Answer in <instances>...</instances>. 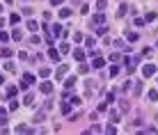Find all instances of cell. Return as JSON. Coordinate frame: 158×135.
Listing matches in <instances>:
<instances>
[{"label": "cell", "mask_w": 158, "mask_h": 135, "mask_svg": "<svg viewBox=\"0 0 158 135\" xmlns=\"http://www.w3.org/2000/svg\"><path fill=\"white\" fill-rule=\"evenodd\" d=\"M35 83H37L35 73H23V80H21V89H28L30 85H35Z\"/></svg>", "instance_id": "6da1fadb"}, {"label": "cell", "mask_w": 158, "mask_h": 135, "mask_svg": "<svg viewBox=\"0 0 158 135\" xmlns=\"http://www.w3.org/2000/svg\"><path fill=\"white\" fill-rule=\"evenodd\" d=\"M154 73H156V64H144V67H142V76L144 78H149V76H154Z\"/></svg>", "instance_id": "7a4b0ae2"}, {"label": "cell", "mask_w": 158, "mask_h": 135, "mask_svg": "<svg viewBox=\"0 0 158 135\" xmlns=\"http://www.w3.org/2000/svg\"><path fill=\"white\" fill-rule=\"evenodd\" d=\"M92 67H94V69H103V67H105V60L101 57V55H96V57H94V62H92Z\"/></svg>", "instance_id": "3957f363"}, {"label": "cell", "mask_w": 158, "mask_h": 135, "mask_svg": "<svg viewBox=\"0 0 158 135\" xmlns=\"http://www.w3.org/2000/svg\"><path fill=\"white\" fill-rule=\"evenodd\" d=\"M39 89H41V94H53V85L46 80V83H41V87H39Z\"/></svg>", "instance_id": "277c9868"}, {"label": "cell", "mask_w": 158, "mask_h": 135, "mask_svg": "<svg viewBox=\"0 0 158 135\" xmlns=\"http://www.w3.org/2000/svg\"><path fill=\"white\" fill-rule=\"evenodd\" d=\"M62 34H64V28H62L60 23H55V25H53V37H62Z\"/></svg>", "instance_id": "5b68a950"}, {"label": "cell", "mask_w": 158, "mask_h": 135, "mask_svg": "<svg viewBox=\"0 0 158 135\" xmlns=\"http://www.w3.org/2000/svg\"><path fill=\"white\" fill-rule=\"evenodd\" d=\"M124 62H126V69H128V73H133V71H135V60H133V57H126Z\"/></svg>", "instance_id": "8992f818"}, {"label": "cell", "mask_w": 158, "mask_h": 135, "mask_svg": "<svg viewBox=\"0 0 158 135\" xmlns=\"http://www.w3.org/2000/svg\"><path fill=\"white\" fill-rule=\"evenodd\" d=\"M14 131H16V133H30V131H32V128L28 126V124H18V126L14 128Z\"/></svg>", "instance_id": "52a82bcc"}, {"label": "cell", "mask_w": 158, "mask_h": 135, "mask_svg": "<svg viewBox=\"0 0 158 135\" xmlns=\"http://www.w3.org/2000/svg\"><path fill=\"white\" fill-rule=\"evenodd\" d=\"M73 85H76V76H69L64 80V87H67V89H73Z\"/></svg>", "instance_id": "ba28073f"}, {"label": "cell", "mask_w": 158, "mask_h": 135, "mask_svg": "<svg viewBox=\"0 0 158 135\" xmlns=\"http://www.w3.org/2000/svg\"><path fill=\"white\" fill-rule=\"evenodd\" d=\"M73 57L78 60V62H83V60H85V51H83V48H76V51H73Z\"/></svg>", "instance_id": "9c48e42d"}, {"label": "cell", "mask_w": 158, "mask_h": 135, "mask_svg": "<svg viewBox=\"0 0 158 135\" xmlns=\"http://www.w3.org/2000/svg\"><path fill=\"white\" fill-rule=\"evenodd\" d=\"M48 57H51V60H55V62H57V60H60V51H55V48H53V46H51V48H48Z\"/></svg>", "instance_id": "30bf717a"}, {"label": "cell", "mask_w": 158, "mask_h": 135, "mask_svg": "<svg viewBox=\"0 0 158 135\" xmlns=\"http://www.w3.org/2000/svg\"><path fill=\"white\" fill-rule=\"evenodd\" d=\"M44 119H46V110H41V112H37V115H35V124H41Z\"/></svg>", "instance_id": "8fae6325"}, {"label": "cell", "mask_w": 158, "mask_h": 135, "mask_svg": "<svg viewBox=\"0 0 158 135\" xmlns=\"http://www.w3.org/2000/svg\"><path fill=\"white\" fill-rule=\"evenodd\" d=\"M16 87H14V85H12V87H7V99H16Z\"/></svg>", "instance_id": "7c38bea8"}, {"label": "cell", "mask_w": 158, "mask_h": 135, "mask_svg": "<svg viewBox=\"0 0 158 135\" xmlns=\"http://www.w3.org/2000/svg\"><path fill=\"white\" fill-rule=\"evenodd\" d=\"M25 105H30V108H32V105H35V94H25Z\"/></svg>", "instance_id": "4fadbf2b"}, {"label": "cell", "mask_w": 158, "mask_h": 135, "mask_svg": "<svg viewBox=\"0 0 158 135\" xmlns=\"http://www.w3.org/2000/svg\"><path fill=\"white\" fill-rule=\"evenodd\" d=\"M5 124H7V110L0 108V126H5Z\"/></svg>", "instance_id": "5bb4252c"}, {"label": "cell", "mask_w": 158, "mask_h": 135, "mask_svg": "<svg viewBox=\"0 0 158 135\" xmlns=\"http://www.w3.org/2000/svg\"><path fill=\"white\" fill-rule=\"evenodd\" d=\"M12 48H0V57H12Z\"/></svg>", "instance_id": "9a60e30c"}, {"label": "cell", "mask_w": 158, "mask_h": 135, "mask_svg": "<svg viewBox=\"0 0 158 135\" xmlns=\"http://www.w3.org/2000/svg\"><path fill=\"white\" fill-rule=\"evenodd\" d=\"M92 23H105V14H96L92 18Z\"/></svg>", "instance_id": "2e32d148"}, {"label": "cell", "mask_w": 158, "mask_h": 135, "mask_svg": "<svg viewBox=\"0 0 158 135\" xmlns=\"http://www.w3.org/2000/svg\"><path fill=\"white\" fill-rule=\"evenodd\" d=\"M9 21H12V25L21 23V14H12V16H9Z\"/></svg>", "instance_id": "e0dca14e"}, {"label": "cell", "mask_w": 158, "mask_h": 135, "mask_svg": "<svg viewBox=\"0 0 158 135\" xmlns=\"http://www.w3.org/2000/svg\"><path fill=\"white\" fill-rule=\"evenodd\" d=\"M39 76H41V78H48V76H51V69H48V67H41Z\"/></svg>", "instance_id": "ac0fdd59"}, {"label": "cell", "mask_w": 158, "mask_h": 135, "mask_svg": "<svg viewBox=\"0 0 158 135\" xmlns=\"http://www.w3.org/2000/svg\"><path fill=\"white\" fill-rule=\"evenodd\" d=\"M60 16H62V18H69V16H71V9H69V7L60 9Z\"/></svg>", "instance_id": "d6986e66"}, {"label": "cell", "mask_w": 158, "mask_h": 135, "mask_svg": "<svg viewBox=\"0 0 158 135\" xmlns=\"http://www.w3.org/2000/svg\"><path fill=\"white\" fill-rule=\"evenodd\" d=\"M138 37H140L138 32H128V34H126V39H128V41H138Z\"/></svg>", "instance_id": "ffe728a7"}, {"label": "cell", "mask_w": 158, "mask_h": 135, "mask_svg": "<svg viewBox=\"0 0 158 135\" xmlns=\"http://www.w3.org/2000/svg\"><path fill=\"white\" fill-rule=\"evenodd\" d=\"M71 112V103H62V115H69Z\"/></svg>", "instance_id": "44dd1931"}, {"label": "cell", "mask_w": 158, "mask_h": 135, "mask_svg": "<svg viewBox=\"0 0 158 135\" xmlns=\"http://www.w3.org/2000/svg\"><path fill=\"white\" fill-rule=\"evenodd\" d=\"M128 12V5H119V12H117V16H124Z\"/></svg>", "instance_id": "7402d4cb"}, {"label": "cell", "mask_w": 158, "mask_h": 135, "mask_svg": "<svg viewBox=\"0 0 158 135\" xmlns=\"http://www.w3.org/2000/svg\"><path fill=\"white\" fill-rule=\"evenodd\" d=\"M117 73H119V64H117V62H115L112 67H110V76H117Z\"/></svg>", "instance_id": "603a6c76"}, {"label": "cell", "mask_w": 158, "mask_h": 135, "mask_svg": "<svg viewBox=\"0 0 158 135\" xmlns=\"http://www.w3.org/2000/svg\"><path fill=\"white\" fill-rule=\"evenodd\" d=\"M67 76V67H64V64H62L60 69H57V78H64Z\"/></svg>", "instance_id": "cb8c5ba5"}, {"label": "cell", "mask_w": 158, "mask_h": 135, "mask_svg": "<svg viewBox=\"0 0 158 135\" xmlns=\"http://www.w3.org/2000/svg\"><path fill=\"white\" fill-rule=\"evenodd\" d=\"M37 28H39V25H37V21H28V30H32V32H35Z\"/></svg>", "instance_id": "d4e9b609"}, {"label": "cell", "mask_w": 158, "mask_h": 135, "mask_svg": "<svg viewBox=\"0 0 158 135\" xmlns=\"http://www.w3.org/2000/svg\"><path fill=\"white\" fill-rule=\"evenodd\" d=\"M110 121L117 124V121H119V112H110Z\"/></svg>", "instance_id": "484cf974"}, {"label": "cell", "mask_w": 158, "mask_h": 135, "mask_svg": "<svg viewBox=\"0 0 158 135\" xmlns=\"http://www.w3.org/2000/svg\"><path fill=\"white\" fill-rule=\"evenodd\" d=\"M149 101H158V92H156V89H151V92H149Z\"/></svg>", "instance_id": "4316f807"}, {"label": "cell", "mask_w": 158, "mask_h": 135, "mask_svg": "<svg viewBox=\"0 0 158 135\" xmlns=\"http://www.w3.org/2000/svg\"><path fill=\"white\" fill-rule=\"evenodd\" d=\"M12 37H14V41H18L23 34H21V30H14V32H12Z\"/></svg>", "instance_id": "83f0119b"}, {"label": "cell", "mask_w": 158, "mask_h": 135, "mask_svg": "<svg viewBox=\"0 0 158 135\" xmlns=\"http://www.w3.org/2000/svg\"><path fill=\"white\" fill-rule=\"evenodd\" d=\"M60 53H69V44H67V41L60 44Z\"/></svg>", "instance_id": "f1b7e54d"}, {"label": "cell", "mask_w": 158, "mask_h": 135, "mask_svg": "<svg viewBox=\"0 0 158 135\" xmlns=\"http://www.w3.org/2000/svg\"><path fill=\"white\" fill-rule=\"evenodd\" d=\"M89 133H101V126H99V124H94V126H89Z\"/></svg>", "instance_id": "f546056e"}, {"label": "cell", "mask_w": 158, "mask_h": 135, "mask_svg": "<svg viewBox=\"0 0 158 135\" xmlns=\"http://www.w3.org/2000/svg\"><path fill=\"white\" fill-rule=\"evenodd\" d=\"M87 71H89L87 64H80V67H78V73H87Z\"/></svg>", "instance_id": "4dcf8cb0"}, {"label": "cell", "mask_w": 158, "mask_h": 135, "mask_svg": "<svg viewBox=\"0 0 158 135\" xmlns=\"http://www.w3.org/2000/svg\"><path fill=\"white\" fill-rule=\"evenodd\" d=\"M18 108V103H16V99H12V103H9V110H12V112H14V110Z\"/></svg>", "instance_id": "1f68e13d"}, {"label": "cell", "mask_w": 158, "mask_h": 135, "mask_svg": "<svg viewBox=\"0 0 158 135\" xmlns=\"http://www.w3.org/2000/svg\"><path fill=\"white\" fill-rule=\"evenodd\" d=\"M69 103H71V105H80V99H78V96H71Z\"/></svg>", "instance_id": "d6a6232c"}, {"label": "cell", "mask_w": 158, "mask_h": 135, "mask_svg": "<svg viewBox=\"0 0 158 135\" xmlns=\"http://www.w3.org/2000/svg\"><path fill=\"white\" fill-rule=\"evenodd\" d=\"M105 110H108V103H105V101L99 103V112H105Z\"/></svg>", "instance_id": "836d02e7"}, {"label": "cell", "mask_w": 158, "mask_h": 135, "mask_svg": "<svg viewBox=\"0 0 158 135\" xmlns=\"http://www.w3.org/2000/svg\"><path fill=\"white\" fill-rule=\"evenodd\" d=\"M133 94H135V96H140V94H142V83H138V87H135V92H133Z\"/></svg>", "instance_id": "e575fe53"}, {"label": "cell", "mask_w": 158, "mask_h": 135, "mask_svg": "<svg viewBox=\"0 0 158 135\" xmlns=\"http://www.w3.org/2000/svg\"><path fill=\"white\" fill-rule=\"evenodd\" d=\"M105 32H108V28H105V25H101V28H96V34H105Z\"/></svg>", "instance_id": "d590c367"}, {"label": "cell", "mask_w": 158, "mask_h": 135, "mask_svg": "<svg viewBox=\"0 0 158 135\" xmlns=\"http://www.w3.org/2000/svg\"><path fill=\"white\" fill-rule=\"evenodd\" d=\"M115 101V94H105V103H112Z\"/></svg>", "instance_id": "8d00e7d4"}, {"label": "cell", "mask_w": 158, "mask_h": 135, "mask_svg": "<svg viewBox=\"0 0 158 135\" xmlns=\"http://www.w3.org/2000/svg\"><path fill=\"white\" fill-rule=\"evenodd\" d=\"M7 39H9V34H7V32H0V41L5 44V41H7Z\"/></svg>", "instance_id": "74e56055"}, {"label": "cell", "mask_w": 158, "mask_h": 135, "mask_svg": "<svg viewBox=\"0 0 158 135\" xmlns=\"http://www.w3.org/2000/svg\"><path fill=\"white\" fill-rule=\"evenodd\" d=\"M154 18H156V12H149V14H147V18H144V21H154Z\"/></svg>", "instance_id": "f35d334b"}, {"label": "cell", "mask_w": 158, "mask_h": 135, "mask_svg": "<svg viewBox=\"0 0 158 135\" xmlns=\"http://www.w3.org/2000/svg\"><path fill=\"white\" fill-rule=\"evenodd\" d=\"M73 39L76 41H83V32H73Z\"/></svg>", "instance_id": "ab89813d"}, {"label": "cell", "mask_w": 158, "mask_h": 135, "mask_svg": "<svg viewBox=\"0 0 158 135\" xmlns=\"http://www.w3.org/2000/svg\"><path fill=\"white\" fill-rule=\"evenodd\" d=\"M110 62H119V53H112L110 55Z\"/></svg>", "instance_id": "60d3db41"}, {"label": "cell", "mask_w": 158, "mask_h": 135, "mask_svg": "<svg viewBox=\"0 0 158 135\" xmlns=\"http://www.w3.org/2000/svg\"><path fill=\"white\" fill-rule=\"evenodd\" d=\"M96 7H99V9H105V0H99V2H96Z\"/></svg>", "instance_id": "b9f144b4"}, {"label": "cell", "mask_w": 158, "mask_h": 135, "mask_svg": "<svg viewBox=\"0 0 158 135\" xmlns=\"http://www.w3.org/2000/svg\"><path fill=\"white\" fill-rule=\"evenodd\" d=\"M62 2H64V0H51V5H53V7H57V5H62Z\"/></svg>", "instance_id": "7bdbcfd3"}, {"label": "cell", "mask_w": 158, "mask_h": 135, "mask_svg": "<svg viewBox=\"0 0 158 135\" xmlns=\"http://www.w3.org/2000/svg\"><path fill=\"white\" fill-rule=\"evenodd\" d=\"M5 2H7V5H12V2H14V0H5Z\"/></svg>", "instance_id": "ee69618b"}, {"label": "cell", "mask_w": 158, "mask_h": 135, "mask_svg": "<svg viewBox=\"0 0 158 135\" xmlns=\"http://www.w3.org/2000/svg\"><path fill=\"white\" fill-rule=\"evenodd\" d=\"M2 83H5V78H2V76H0V85H2Z\"/></svg>", "instance_id": "f6af8a7d"}, {"label": "cell", "mask_w": 158, "mask_h": 135, "mask_svg": "<svg viewBox=\"0 0 158 135\" xmlns=\"http://www.w3.org/2000/svg\"><path fill=\"white\" fill-rule=\"evenodd\" d=\"M0 12H2V5H0Z\"/></svg>", "instance_id": "bcb514c9"}]
</instances>
